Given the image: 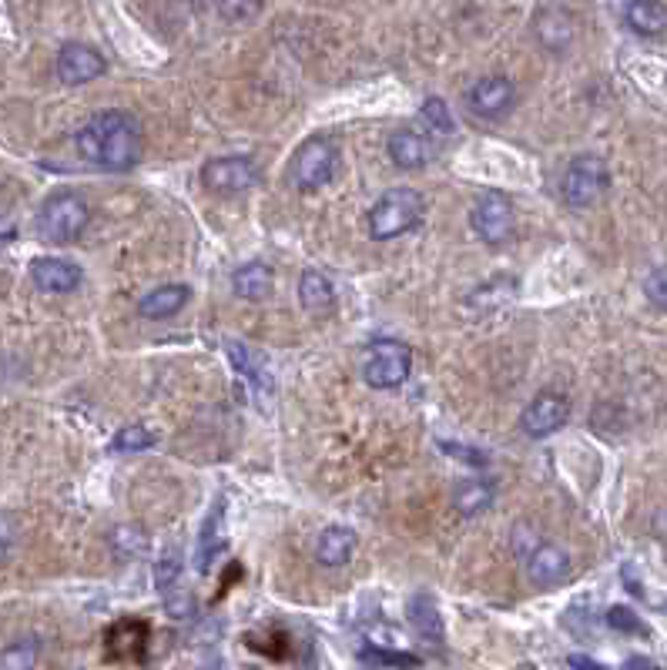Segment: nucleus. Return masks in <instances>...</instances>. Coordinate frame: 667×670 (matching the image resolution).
Segmentation results:
<instances>
[{
	"label": "nucleus",
	"mask_w": 667,
	"mask_h": 670,
	"mask_svg": "<svg viewBox=\"0 0 667 670\" xmlns=\"http://www.w3.org/2000/svg\"><path fill=\"white\" fill-rule=\"evenodd\" d=\"M78 155L94 168L131 171L141 161V124L128 111H98L74 134Z\"/></svg>",
	"instance_id": "nucleus-1"
},
{
	"label": "nucleus",
	"mask_w": 667,
	"mask_h": 670,
	"mask_svg": "<svg viewBox=\"0 0 667 670\" xmlns=\"http://www.w3.org/2000/svg\"><path fill=\"white\" fill-rule=\"evenodd\" d=\"M91 222V208L78 191H57L41 205L37 212V235L44 242L68 245L74 238L84 235V228Z\"/></svg>",
	"instance_id": "nucleus-2"
},
{
	"label": "nucleus",
	"mask_w": 667,
	"mask_h": 670,
	"mask_svg": "<svg viewBox=\"0 0 667 670\" xmlns=\"http://www.w3.org/2000/svg\"><path fill=\"white\" fill-rule=\"evenodd\" d=\"M423 218V198L413 188H389L383 198L369 208V235L386 242L409 232Z\"/></svg>",
	"instance_id": "nucleus-3"
},
{
	"label": "nucleus",
	"mask_w": 667,
	"mask_h": 670,
	"mask_svg": "<svg viewBox=\"0 0 667 670\" xmlns=\"http://www.w3.org/2000/svg\"><path fill=\"white\" fill-rule=\"evenodd\" d=\"M409 369H413V352L396 339L373 342V346L362 352V379L373 389L403 386L409 379Z\"/></svg>",
	"instance_id": "nucleus-4"
},
{
	"label": "nucleus",
	"mask_w": 667,
	"mask_h": 670,
	"mask_svg": "<svg viewBox=\"0 0 667 670\" xmlns=\"http://www.w3.org/2000/svg\"><path fill=\"white\" fill-rule=\"evenodd\" d=\"M339 168V145L336 138H329V134H312L309 141H302V148L295 151L292 158V181L299 188H319L326 185V181L336 175Z\"/></svg>",
	"instance_id": "nucleus-5"
},
{
	"label": "nucleus",
	"mask_w": 667,
	"mask_h": 670,
	"mask_svg": "<svg viewBox=\"0 0 667 670\" xmlns=\"http://www.w3.org/2000/svg\"><path fill=\"white\" fill-rule=\"evenodd\" d=\"M607 185H611V171H607L604 158L597 155H580L567 165L560 191L570 208H590L594 201L604 198Z\"/></svg>",
	"instance_id": "nucleus-6"
},
{
	"label": "nucleus",
	"mask_w": 667,
	"mask_h": 670,
	"mask_svg": "<svg viewBox=\"0 0 667 670\" xmlns=\"http://www.w3.org/2000/svg\"><path fill=\"white\" fill-rule=\"evenodd\" d=\"M517 225V212H513V201L503 191H483L470 208V228L483 242L500 245L513 235Z\"/></svg>",
	"instance_id": "nucleus-7"
},
{
	"label": "nucleus",
	"mask_w": 667,
	"mask_h": 670,
	"mask_svg": "<svg viewBox=\"0 0 667 670\" xmlns=\"http://www.w3.org/2000/svg\"><path fill=\"white\" fill-rule=\"evenodd\" d=\"M259 181V165L245 155H225V158H208L202 165V185L208 191H222V195H235Z\"/></svg>",
	"instance_id": "nucleus-8"
},
{
	"label": "nucleus",
	"mask_w": 667,
	"mask_h": 670,
	"mask_svg": "<svg viewBox=\"0 0 667 670\" xmlns=\"http://www.w3.org/2000/svg\"><path fill=\"white\" fill-rule=\"evenodd\" d=\"M513 104H517V88H513V81L503 78V74L480 78L476 84H470V91H466V111L476 114L480 121L503 118Z\"/></svg>",
	"instance_id": "nucleus-9"
},
{
	"label": "nucleus",
	"mask_w": 667,
	"mask_h": 670,
	"mask_svg": "<svg viewBox=\"0 0 667 670\" xmlns=\"http://www.w3.org/2000/svg\"><path fill=\"white\" fill-rule=\"evenodd\" d=\"M567 419H570V399L560 396V392H540V396L523 409L520 429L530 439H543V436L560 433V429L567 426Z\"/></svg>",
	"instance_id": "nucleus-10"
},
{
	"label": "nucleus",
	"mask_w": 667,
	"mask_h": 670,
	"mask_svg": "<svg viewBox=\"0 0 667 670\" xmlns=\"http://www.w3.org/2000/svg\"><path fill=\"white\" fill-rule=\"evenodd\" d=\"M155 583L158 593L165 600V607L171 610V617H188L192 614V597L181 587V553L178 547H168L155 563Z\"/></svg>",
	"instance_id": "nucleus-11"
},
{
	"label": "nucleus",
	"mask_w": 667,
	"mask_h": 670,
	"mask_svg": "<svg viewBox=\"0 0 667 670\" xmlns=\"http://www.w3.org/2000/svg\"><path fill=\"white\" fill-rule=\"evenodd\" d=\"M104 74V57L88 44H64L57 54V78L64 84H88Z\"/></svg>",
	"instance_id": "nucleus-12"
},
{
	"label": "nucleus",
	"mask_w": 667,
	"mask_h": 670,
	"mask_svg": "<svg viewBox=\"0 0 667 670\" xmlns=\"http://www.w3.org/2000/svg\"><path fill=\"white\" fill-rule=\"evenodd\" d=\"M527 577L537 587H557L570 577V553L560 550L557 543H537L527 553Z\"/></svg>",
	"instance_id": "nucleus-13"
},
{
	"label": "nucleus",
	"mask_w": 667,
	"mask_h": 670,
	"mask_svg": "<svg viewBox=\"0 0 667 670\" xmlns=\"http://www.w3.org/2000/svg\"><path fill=\"white\" fill-rule=\"evenodd\" d=\"M386 151H389V158H393V165L406 168V171L426 168L436 158V145L423 131H393L386 141Z\"/></svg>",
	"instance_id": "nucleus-14"
},
{
	"label": "nucleus",
	"mask_w": 667,
	"mask_h": 670,
	"mask_svg": "<svg viewBox=\"0 0 667 670\" xmlns=\"http://www.w3.org/2000/svg\"><path fill=\"white\" fill-rule=\"evenodd\" d=\"M31 279L41 292L64 295L81 285V268L68 262V258H37L31 265Z\"/></svg>",
	"instance_id": "nucleus-15"
},
{
	"label": "nucleus",
	"mask_w": 667,
	"mask_h": 670,
	"mask_svg": "<svg viewBox=\"0 0 667 670\" xmlns=\"http://www.w3.org/2000/svg\"><path fill=\"white\" fill-rule=\"evenodd\" d=\"M356 533L349 530V526H326V530L319 533L316 540V560L322 567H346L352 560V553H356Z\"/></svg>",
	"instance_id": "nucleus-16"
},
{
	"label": "nucleus",
	"mask_w": 667,
	"mask_h": 670,
	"mask_svg": "<svg viewBox=\"0 0 667 670\" xmlns=\"http://www.w3.org/2000/svg\"><path fill=\"white\" fill-rule=\"evenodd\" d=\"M232 289L238 299H249V302H262L269 299L275 289V275L269 265L262 262H249V265H238L232 275Z\"/></svg>",
	"instance_id": "nucleus-17"
},
{
	"label": "nucleus",
	"mask_w": 667,
	"mask_h": 670,
	"mask_svg": "<svg viewBox=\"0 0 667 670\" xmlns=\"http://www.w3.org/2000/svg\"><path fill=\"white\" fill-rule=\"evenodd\" d=\"M188 299H192V289L188 285H161V289L148 292L145 299L138 302V312L145 315V319H168V315L181 312L188 305Z\"/></svg>",
	"instance_id": "nucleus-18"
},
{
	"label": "nucleus",
	"mask_w": 667,
	"mask_h": 670,
	"mask_svg": "<svg viewBox=\"0 0 667 670\" xmlns=\"http://www.w3.org/2000/svg\"><path fill=\"white\" fill-rule=\"evenodd\" d=\"M145 644H148V624H141V620H121V624L108 630V654L118 660L141 657Z\"/></svg>",
	"instance_id": "nucleus-19"
},
{
	"label": "nucleus",
	"mask_w": 667,
	"mask_h": 670,
	"mask_svg": "<svg viewBox=\"0 0 667 670\" xmlns=\"http://www.w3.org/2000/svg\"><path fill=\"white\" fill-rule=\"evenodd\" d=\"M627 27L641 37H661L667 34V4H654V0H637V4L624 7Z\"/></svg>",
	"instance_id": "nucleus-20"
},
{
	"label": "nucleus",
	"mask_w": 667,
	"mask_h": 670,
	"mask_svg": "<svg viewBox=\"0 0 667 670\" xmlns=\"http://www.w3.org/2000/svg\"><path fill=\"white\" fill-rule=\"evenodd\" d=\"M409 620H413V627L419 630V637L423 640H430V644H443L440 610H436L430 593H416V597L409 600Z\"/></svg>",
	"instance_id": "nucleus-21"
},
{
	"label": "nucleus",
	"mask_w": 667,
	"mask_h": 670,
	"mask_svg": "<svg viewBox=\"0 0 667 670\" xmlns=\"http://www.w3.org/2000/svg\"><path fill=\"white\" fill-rule=\"evenodd\" d=\"M299 299L309 312H326L336 302V289H332V282L319 268H306L299 279Z\"/></svg>",
	"instance_id": "nucleus-22"
},
{
	"label": "nucleus",
	"mask_w": 667,
	"mask_h": 670,
	"mask_svg": "<svg viewBox=\"0 0 667 670\" xmlns=\"http://www.w3.org/2000/svg\"><path fill=\"white\" fill-rule=\"evenodd\" d=\"M493 496H497V490H493V483H487V480H470V483H463L460 490H456V496H453L456 513H460V516H476V513L490 510V506H493Z\"/></svg>",
	"instance_id": "nucleus-23"
},
{
	"label": "nucleus",
	"mask_w": 667,
	"mask_h": 670,
	"mask_svg": "<svg viewBox=\"0 0 667 670\" xmlns=\"http://www.w3.org/2000/svg\"><path fill=\"white\" fill-rule=\"evenodd\" d=\"M222 513H225V500H215L212 513H208L202 523V536H198V553H195V567L202 573H208L212 557L218 553V526H222Z\"/></svg>",
	"instance_id": "nucleus-24"
},
{
	"label": "nucleus",
	"mask_w": 667,
	"mask_h": 670,
	"mask_svg": "<svg viewBox=\"0 0 667 670\" xmlns=\"http://www.w3.org/2000/svg\"><path fill=\"white\" fill-rule=\"evenodd\" d=\"M37 657H41V640L24 637L17 644L0 650V670H34Z\"/></svg>",
	"instance_id": "nucleus-25"
},
{
	"label": "nucleus",
	"mask_w": 667,
	"mask_h": 670,
	"mask_svg": "<svg viewBox=\"0 0 667 670\" xmlns=\"http://www.w3.org/2000/svg\"><path fill=\"white\" fill-rule=\"evenodd\" d=\"M155 446V433L148 426H121L111 439L114 453H145Z\"/></svg>",
	"instance_id": "nucleus-26"
},
{
	"label": "nucleus",
	"mask_w": 667,
	"mask_h": 670,
	"mask_svg": "<svg viewBox=\"0 0 667 670\" xmlns=\"http://www.w3.org/2000/svg\"><path fill=\"white\" fill-rule=\"evenodd\" d=\"M228 356H232L235 369L242 372V379H249L259 392L269 389V376H265V369L259 366V359H255L249 349H242L238 342H228Z\"/></svg>",
	"instance_id": "nucleus-27"
},
{
	"label": "nucleus",
	"mask_w": 667,
	"mask_h": 670,
	"mask_svg": "<svg viewBox=\"0 0 667 670\" xmlns=\"http://www.w3.org/2000/svg\"><path fill=\"white\" fill-rule=\"evenodd\" d=\"M419 121L426 124V128L440 131V134H450L453 131V114H450V104L443 98H426L423 108H419Z\"/></svg>",
	"instance_id": "nucleus-28"
},
{
	"label": "nucleus",
	"mask_w": 667,
	"mask_h": 670,
	"mask_svg": "<svg viewBox=\"0 0 667 670\" xmlns=\"http://www.w3.org/2000/svg\"><path fill=\"white\" fill-rule=\"evenodd\" d=\"M362 660L366 664H379V667H416L419 657L403 654V650H386V647H366L362 650Z\"/></svg>",
	"instance_id": "nucleus-29"
},
{
	"label": "nucleus",
	"mask_w": 667,
	"mask_h": 670,
	"mask_svg": "<svg viewBox=\"0 0 667 670\" xmlns=\"http://www.w3.org/2000/svg\"><path fill=\"white\" fill-rule=\"evenodd\" d=\"M644 295H647V302H651L654 309L667 312V265L654 268V272L647 275V279H644Z\"/></svg>",
	"instance_id": "nucleus-30"
},
{
	"label": "nucleus",
	"mask_w": 667,
	"mask_h": 670,
	"mask_svg": "<svg viewBox=\"0 0 667 670\" xmlns=\"http://www.w3.org/2000/svg\"><path fill=\"white\" fill-rule=\"evenodd\" d=\"M607 624H611L614 630H621V634H644V624L637 620V614L634 610H627V607H611L607 610Z\"/></svg>",
	"instance_id": "nucleus-31"
},
{
	"label": "nucleus",
	"mask_w": 667,
	"mask_h": 670,
	"mask_svg": "<svg viewBox=\"0 0 667 670\" xmlns=\"http://www.w3.org/2000/svg\"><path fill=\"white\" fill-rule=\"evenodd\" d=\"M259 11H262V4H222V14H235V17H252Z\"/></svg>",
	"instance_id": "nucleus-32"
},
{
	"label": "nucleus",
	"mask_w": 667,
	"mask_h": 670,
	"mask_svg": "<svg viewBox=\"0 0 667 670\" xmlns=\"http://www.w3.org/2000/svg\"><path fill=\"white\" fill-rule=\"evenodd\" d=\"M621 670H657V664L651 657H631Z\"/></svg>",
	"instance_id": "nucleus-33"
},
{
	"label": "nucleus",
	"mask_w": 667,
	"mask_h": 670,
	"mask_svg": "<svg viewBox=\"0 0 667 670\" xmlns=\"http://www.w3.org/2000/svg\"><path fill=\"white\" fill-rule=\"evenodd\" d=\"M0 228H4L7 235H14V228H11V205H7L4 195H0Z\"/></svg>",
	"instance_id": "nucleus-34"
}]
</instances>
